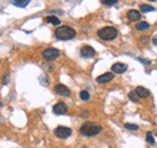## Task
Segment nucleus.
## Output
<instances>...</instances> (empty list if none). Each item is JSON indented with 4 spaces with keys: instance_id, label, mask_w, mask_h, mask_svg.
Wrapping results in <instances>:
<instances>
[{
    "instance_id": "f257e3e1",
    "label": "nucleus",
    "mask_w": 157,
    "mask_h": 148,
    "mask_svg": "<svg viewBox=\"0 0 157 148\" xmlns=\"http://www.w3.org/2000/svg\"><path fill=\"white\" fill-rule=\"evenodd\" d=\"M55 35H56V37L58 40H70V39L75 37L76 31L69 26H62V27L56 29Z\"/></svg>"
},
{
    "instance_id": "f03ea898",
    "label": "nucleus",
    "mask_w": 157,
    "mask_h": 148,
    "mask_svg": "<svg viewBox=\"0 0 157 148\" xmlns=\"http://www.w3.org/2000/svg\"><path fill=\"white\" fill-rule=\"evenodd\" d=\"M100 131H102V126H100V125H98V124H95V123H90V122L85 123V124L80 128V133H81L82 135H85V136H88V137L95 136V135L99 134Z\"/></svg>"
},
{
    "instance_id": "7ed1b4c3",
    "label": "nucleus",
    "mask_w": 157,
    "mask_h": 148,
    "mask_svg": "<svg viewBox=\"0 0 157 148\" xmlns=\"http://www.w3.org/2000/svg\"><path fill=\"white\" fill-rule=\"evenodd\" d=\"M98 36L104 41H112L117 36V30L114 27H105L98 31Z\"/></svg>"
},
{
    "instance_id": "20e7f679",
    "label": "nucleus",
    "mask_w": 157,
    "mask_h": 148,
    "mask_svg": "<svg viewBox=\"0 0 157 148\" xmlns=\"http://www.w3.org/2000/svg\"><path fill=\"white\" fill-rule=\"evenodd\" d=\"M42 57H44V59L47 60V61H52V60L57 59L59 57V51L56 50V48H47V50L44 51Z\"/></svg>"
},
{
    "instance_id": "39448f33",
    "label": "nucleus",
    "mask_w": 157,
    "mask_h": 148,
    "mask_svg": "<svg viewBox=\"0 0 157 148\" xmlns=\"http://www.w3.org/2000/svg\"><path fill=\"white\" fill-rule=\"evenodd\" d=\"M73 134L71 129L66 128V126H58L55 129V135L58 137V139H66L69 137L70 135Z\"/></svg>"
},
{
    "instance_id": "423d86ee",
    "label": "nucleus",
    "mask_w": 157,
    "mask_h": 148,
    "mask_svg": "<svg viewBox=\"0 0 157 148\" xmlns=\"http://www.w3.org/2000/svg\"><path fill=\"white\" fill-rule=\"evenodd\" d=\"M68 111V106L64 104V102H58L53 106V113L57 115V116H61V115H64L65 112Z\"/></svg>"
},
{
    "instance_id": "0eeeda50",
    "label": "nucleus",
    "mask_w": 157,
    "mask_h": 148,
    "mask_svg": "<svg viewBox=\"0 0 157 148\" xmlns=\"http://www.w3.org/2000/svg\"><path fill=\"white\" fill-rule=\"evenodd\" d=\"M94 54H95V51L91 46H82L81 48V56L84 58H92Z\"/></svg>"
},
{
    "instance_id": "6e6552de",
    "label": "nucleus",
    "mask_w": 157,
    "mask_h": 148,
    "mask_svg": "<svg viewBox=\"0 0 157 148\" xmlns=\"http://www.w3.org/2000/svg\"><path fill=\"white\" fill-rule=\"evenodd\" d=\"M55 90H56V93H57L58 95H62V96H69V95H70L69 88H68L66 86H64V84H61V83L56 86Z\"/></svg>"
},
{
    "instance_id": "1a4fd4ad",
    "label": "nucleus",
    "mask_w": 157,
    "mask_h": 148,
    "mask_svg": "<svg viewBox=\"0 0 157 148\" xmlns=\"http://www.w3.org/2000/svg\"><path fill=\"white\" fill-rule=\"evenodd\" d=\"M112 78H114V74L112 72H106V74H103L102 76L97 77V82H99V83H108Z\"/></svg>"
},
{
    "instance_id": "9d476101",
    "label": "nucleus",
    "mask_w": 157,
    "mask_h": 148,
    "mask_svg": "<svg viewBox=\"0 0 157 148\" xmlns=\"http://www.w3.org/2000/svg\"><path fill=\"white\" fill-rule=\"evenodd\" d=\"M111 70L115 74H122V72H125L127 70V65L123 64V63H116V64H114L111 66Z\"/></svg>"
},
{
    "instance_id": "9b49d317",
    "label": "nucleus",
    "mask_w": 157,
    "mask_h": 148,
    "mask_svg": "<svg viewBox=\"0 0 157 148\" xmlns=\"http://www.w3.org/2000/svg\"><path fill=\"white\" fill-rule=\"evenodd\" d=\"M135 93L138 94L139 99H140V98H141V99H146V98L150 96V90L144 88V87H138V88L135 89Z\"/></svg>"
},
{
    "instance_id": "f8f14e48",
    "label": "nucleus",
    "mask_w": 157,
    "mask_h": 148,
    "mask_svg": "<svg viewBox=\"0 0 157 148\" xmlns=\"http://www.w3.org/2000/svg\"><path fill=\"white\" fill-rule=\"evenodd\" d=\"M127 17H128L129 21H138L140 18V13L138 11H135V10H130V11H128Z\"/></svg>"
},
{
    "instance_id": "ddd939ff",
    "label": "nucleus",
    "mask_w": 157,
    "mask_h": 148,
    "mask_svg": "<svg viewBox=\"0 0 157 148\" xmlns=\"http://www.w3.org/2000/svg\"><path fill=\"white\" fill-rule=\"evenodd\" d=\"M46 21H47L48 23L53 24V26H59V24H61V21H59L57 17H55V16H48V17H46Z\"/></svg>"
},
{
    "instance_id": "4468645a",
    "label": "nucleus",
    "mask_w": 157,
    "mask_h": 148,
    "mask_svg": "<svg viewBox=\"0 0 157 148\" xmlns=\"http://www.w3.org/2000/svg\"><path fill=\"white\" fill-rule=\"evenodd\" d=\"M137 30H146L150 28V24L148 22H139L137 26H135Z\"/></svg>"
},
{
    "instance_id": "2eb2a0df",
    "label": "nucleus",
    "mask_w": 157,
    "mask_h": 148,
    "mask_svg": "<svg viewBox=\"0 0 157 148\" xmlns=\"http://www.w3.org/2000/svg\"><path fill=\"white\" fill-rule=\"evenodd\" d=\"M128 98H129L133 102H138V101H139V96H138V94L135 93V90H132V91L128 94Z\"/></svg>"
},
{
    "instance_id": "dca6fc26",
    "label": "nucleus",
    "mask_w": 157,
    "mask_h": 148,
    "mask_svg": "<svg viewBox=\"0 0 157 148\" xmlns=\"http://www.w3.org/2000/svg\"><path fill=\"white\" fill-rule=\"evenodd\" d=\"M140 9H141V12H152V11H155V9H154L152 6L145 5V4L140 5Z\"/></svg>"
},
{
    "instance_id": "f3484780",
    "label": "nucleus",
    "mask_w": 157,
    "mask_h": 148,
    "mask_svg": "<svg viewBox=\"0 0 157 148\" xmlns=\"http://www.w3.org/2000/svg\"><path fill=\"white\" fill-rule=\"evenodd\" d=\"M146 141H148V143H150V145H155V139H154L151 131H148V133H146Z\"/></svg>"
},
{
    "instance_id": "a211bd4d",
    "label": "nucleus",
    "mask_w": 157,
    "mask_h": 148,
    "mask_svg": "<svg viewBox=\"0 0 157 148\" xmlns=\"http://www.w3.org/2000/svg\"><path fill=\"white\" fill-rule=\"evenodd\" d=\"M12 4L17 7H26L29 4V1L28 0H26V1H12Z\"/></svg>"
},
{
    "instance_id": "6ab92c4d",
    "label": "nucleus",
    "mask_w": 157,
    "mask_h": 148,
    "mask_svg": "<svg viewBox=\"0 0 157 148\" xmlns=\"http://www.w3.org/2000/svg\"><path fill=\"white\" fill-rule=\"evenodd\" d=\"M80 98H81L82 100L87 101V100L90 99V94H88V91H86V90H82V91L80 93Z\"/></svg>"
},
{
    "instance_id": "aec40b11",
    "label": "nucleus",
    "mask_w": 157,
    "mask_h": 148,
    "mask_svg": "<svg viewBox=\"0 0 157 148\" xmlns=\"http://www.w3.org/2000/svg\"><path fill=\"white\" fill-rule=\"evenodd\" d=\"M126 129H128V130H138L139 129V126L137 125V124H130V123H127L125 124Z\"/></svg>"
},
{
    "instance_id": "412c9836",
    "label": "nucleus",
    "mask_w": 157,
    "mask_h": 148,
    "mask_svg": "<svg viewBox=\"0 0 157 148\" xmlns=\"http://www.w3.org/2000/svg\"><path fill=\"white\" fill-rule=\"evenodd\" d=\"M139 61H140V63H143V64H145V65H150V64H151V61H150V60H146V59H141V58H139Z\"/></svg>"
},
{
    "instance_id": "4be33fe9",
    "label": "nucleus",
    "mask_w": 157,
    "mask_h": 148,
    "mask_svg": "<svg viewBox=\"0 0 157 148\" xmlns=\"http://www.w3.org/2000/svg\"><path fill=\"white\" fill-rule=\"evenodd\" d=\"M117 1H103V4L104 5H109V6H111V5H115Z\"/></svg>"
},
{
    "instance_id": "5701e85b",
    "label": "nucleus",
    "mask_w": 157,
    "mask_h": 148,
    "mask_svg": "<svg viewBox=\"0 0 157 148\" xmlns=\"http://www.w3.org/2000/svg\"><path fill=\"white\" fill-rule=\"evenodd\" d=\"M154 43H155V45L157 46V36L155 37V39H154Z\"/></svg>"
}]
</instances>
